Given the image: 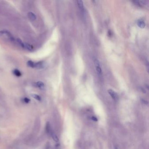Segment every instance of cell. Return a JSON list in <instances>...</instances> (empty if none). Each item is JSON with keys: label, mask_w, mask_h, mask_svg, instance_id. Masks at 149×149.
Segmentation results:
<instances>
[{"label": "cell", "mask_w": 149, "mask_h": 149, "mask_svg": "<svg viewBox=\"0 0 149 149\" xmlns=\"http://www.w3.org/2000/svg\"><path fill=\"white\" fill-rule=\"evenodd\" d=\"M141 101H142V103H144L145 104H146V105H148V102L147 101L143 99H141Z\"/></svg>", "instance_id": "cell-17"}, {"label": "cell", "mask_w": 149, "mask_h": 149, "mask_svg": "<svg viewBox=\"0 0 149 149\" xmlns=\"http://www.w3.org/2000/svg\"><path fill=\"white\" fill-rule=\"evenodd\" d=\"M51 135L52 137L53 138V139L56 142H58L59 141V140L58 138L56 136V135L54 133H51Z\"/></svg>", "instance_id": "cell-12"}, {"label": "cell", "mask_w": 149, "mask_h": 149, "mask_svg": "<svg viewBox=\"0 0 149 149\" xmlns=\"http://www.w3.org/2000/svg\"><path fill=\"white\" fill-rule=\"evenodd\" d=\"M22 101H23L26 104H28V103L30 102L31 100L29 98H27V97H25V98H23V99H22Z\"/></svg>", "instance_id": "cell-14"}, {"label": "cell", "mask_w": 149, "mask_h": 149, "mask_svg": "<svg viewBox=\"0 0 149 149\" xmlns=\"http://www.w3.org/2000/svg\"><path fill=\"white\" fill-rule=\"evenodd\" d=\"M137 24L138 26L141 28H143L146 26V24L145 23L144 21L141 20H138L137 22Z\"/></svg>", "instance_id": "cell-6"}, {"label": "cell", "mask_w": 149, "mask_h": 149, "mask_svg": "<svg viewBox=\"0 0 149 149\" xmlns=\"http://www.w3.org/2000/svg\"><path fill=\"white\" fill-rule=\"evenodd\" d=\"M115 149H119L118 148H117V147H115Z\"/></svg>", "instance_id": "cell-18"}, {"label": "cell", "mask_w": 149, "mask_h": 149, "mask_svg": "<svg viewBox=\"0 0 149 149\" xmlns=\"http://www.w3.org/2000/svg\"><path fill=\"white\" fill-rule=\"evenodd\" d=\"M13 74L16 77H20L21 76V72L18 69H14L13 70Z\"/></svg>", "instance_id": "cell-10"}, {"label": "cell", "mask_w": 149, "mask_h": 149, "mask_svg": "<svg viewBox=\"0 0 149 149\" xmlns=\"http://www.w3.org/2000/svg\"><path fill=\"white\" fill-rule=\"evenodd\" d=\"M77 3L78 6L79 7L80 9L82 12H84V7L83 2L81 0H78L77 1Z\"/></svg>", "instance_id": "cell-3"}, {"label": "cell", "mask_w": 149, "mask_h": 149, "mask_svg": "<svg viewBox=\"0 0 149 149\" xmlns=\"http://www.w3.org/2000/svg\"><path fill=\"white\" fill-rule=\"evenodd\" d=\"M17 41L18 42V43H19V44L21 46V47H23L24 43L23 42H22V41H21L20 39H17Z\"/></svg>", "instance_id": "cell-15"}, {"label": "cell", "mask_w": 149, "mask_h": 149, "mask_svg": "<svg viewBox=\"0 0 149 149\" xmlns=\"http://www.w3.org/2000/svg\"><path fill=\"white\" fill-rule=\"evenodd\" d=\"M46 131L47 133L50 134L51 133V126L49 122H47L46 125Z\"/></svg>", "instance_id": "cell-4"}, {"label": "cell", "mask_w": 149, "mask_h": 149, "mask_svg": "<svg viewBox=\"0 0 149 149\" xmlns=\"http://www.w3.org/2000/svg\"><path fill=\"white\" fill-rule=\"evenodd\" d=\"M28 16L32 21H35L36 18V17L35 14L32 12H29L28 13Z\"/></svg>", "instance_id": "cell-8"}, {"label": "cell", "mask_w": 149, "mask_h": 149, "mask_svg": "<svg viewBox=\"0 0 149 149\" xmlns=\"http://www.w3.org/2000/svg\"><path fill=\"white\" fill-rule=\"evenodd\" d=\"M91 119L92 120H93L94 121L97 122L98 121V119L96 117L92 116L91 117Z\"/></svg>", "instance_id": "cell-16"}, {"label": "cell", "mask_w": 149, "mask_h": 149, "mask_svg": "<svg viewBox=\"0 0 149 149\" xmlns=\"http://www.w3.org/2000/svg\"><path fill=\"white\" fill-rule=\"evenodd\" d=\"M32 97L33 98H34L35 99L39 101H40L41 100V98L40 97V96L39 95H36V94H33L32 95Z\"/></svg>", "instance_id": "cell-13"}, {"label": "cell", "mask_w": 149, "mask_h": 149, "mask_svg": "<svg viewBox=\"0 0 149 149\" xmlns=\"http://www.w3.org/2000/svg\"><path fill=\"white\" fill-rule=\"evenodd\" d=\"M27 65L28 67L31 68H35V63L32 61H29L27 62Z\"/></svg>", "instance_id": "cell-11"}, {"label": "cell", "mask_w": 149, "mask_h": 149, "mask_svg": "<svg viewBox=\"0 0 149 149\" xmlns=\"http://www.w3.org/2000/svg\"><path fill=\"white\" fill-rule=\"evenodd\" d=\"M34 84H35V86L41 89H42L44 88V84L42 82H37L36 83H35Z\"/></svg>", "instance_id": "cell-5"}, {"label": "cell", "mask_w": 149, "mask_h": 149, "mask_svg": "<svg viewBox=\"0 0 149 149\" xmlns=\"http://www.w3.org/2000/svg\"><path fill=\"white\" fill-rule=\"evenodd\" d=\"M94 63H95V66L96 70V71L97 72V73L98 75H101L102 74V68H101L100 65V63L99 61H98L97 59H94Z\"/></svg>", "instance_id": "cell-1"}, {"label": "cell", "mask_w": 149, "mask_h": 149, "mask_svg": "<svg viewBox=\"0 0 149 149\" xmlns=\"http://www.w3.org/2000/svg\"><path fill=\"white\" fill-rule=\"evenodd\" d=\"M22 47L24 48H25V49H27V50H29V51H30L33 50V47H32L30 45L28 44H27V43H24Z\"/></svg>", "instance_id": "cell-9"}, {"label": "cell", "mask_w": 149, "mask_h": 149, "mask_svg": "<svg viewBox=\"0 0 149 149\" xmlns=\"http://www.w3.org/2000/svg\"><path fill=\"white\" fill-rule=\"evenodd\" d=\"M108 92L109 94L112 97L113 99H114V100H116L118 98V96L114 91H113L112 89H109L108 90Z\"/></svg>", "instance_id": "cell-2"}, {"label": "cell", "mask_w": 149, "mask_h": 149, "mask_svg": "<svg viewBox=\"0 0 149 149\" xmlns=\"http://www.w3.org/2000/svg\"><path fill=\"white\" fill-rule=\"evenodd\" d=\"M44 67V63L42 62H39L37 63H35V68H36L37 69H42Z\"/></svg>", "instance_id": "cell-7"}]
</instances>
